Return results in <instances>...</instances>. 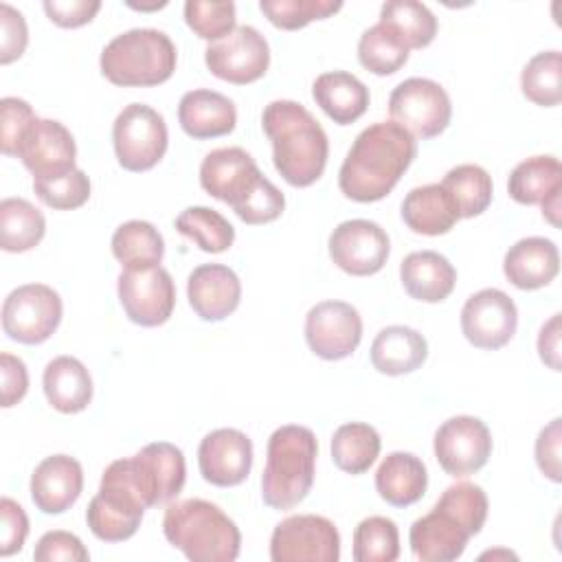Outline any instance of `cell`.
<instances>
[{
	"label": "cell",
	"mask_w": 562,
	"mask_h": 562,
	"mask_svg": "<svg viewBox=\"0 0 562 562\" xmlns=\"http://www.w3.org/2000/svg\"><path fill=\"white\" fill-rule=\"evenodd\" d=\"M417 156L415 136L395 121H378L364 127L347 151L338 187L353 202L386 198Z\"/></svg>",
	"instance_id": "obj_1"
},
{
	"label": "cell",
	"mask_w": 562,
	"mask_h": 562,
	"mask_svg": "<svg viewBox=\"0 0 562 562\" xmlns=\"http://www.w3.org/2000/svg\"><path fill=\"white\" fill-rule=\"evenodd\" d=\"M200 184L211 198L226 202L250 226L274 222L285 209L283 193L259 171L255 158L241 147L209 151L200 165Z\"/></svg>",
	"instance_id": "obj_2"
},
{
	"label": "cell",
	"mask_w": 562,
	"mask_h": 562,
	"mask_svg": "<svg viewBox=\"0 0 562 562\" xmlns=\"http://www.w3.org/2000/svg\"><path fill=\"white\" fill-rule=\"evenodd\" d=\"M261 127L272 143L274 169L288 184L310 187L323 176L329 140L305 105L277 99L263 108Z\"/></svg>",
	"instance_id": "obj_3"
},
{
	"label": "cell",
	"mask_w": 562,
	"mask_h": 562,
	"mask_svg": "<svg viewBox=\"0 0 562 562\" xmlns=\"http://www.w3.org/2000/svg\"><path fill=\"white\" fill-rule=\"evenodd\" d=\"M318 441L307 426H279L266 448L261 498L268 507L285 512L296 507L312 490Z\"/></svg>",
	"instance_id": "obj_4"
},
{
	"label": "cell",
	"mask_w": 562,
	"mask_h": 562,
	"mask_svg": "<svg viewBox=\"0 0 562 562\" xmlns=\"http://www.w3.org/2000/svg\"><path fill=\"white\" fill-rule=\"evenodd\" d=\"M162 533L193 562H233L241 549L237 525L204 498L171 503L162 516Z\"/></svg>",
	"instance_id": "obj_5"
},
{
	"label": "cell",
	"mask_w": 562,
	"mask_h": 562,
	"mask_svg": "<svg viewBox=\"0 0 562 562\" xmlns=\"http://www.w3.org/2000/svg\"><path fill=\"white\" fill-rule=\"evenodd\" d=\"M178 50L171 37L158 29H130L101 50V75L123 88H149L171 79Z\"/></svg>",
	"instance_id": "obj_6"
},
{
	"label": "cell",
	"mask_w": 562,
	"mask_h": 562,
	"mask_svg": "<svg viewBox=\"0 0 562 562\" xmlns=\"http://www.w3.org/2000/svg\"><path fill=\"white\" fill-rule=\"evenodd\" d=\"M103 474L132 490L149 509L173 501L187 481L184 454L169 441H154L136 454L112 461Z\"/></svg>",
	"instance_id": "obj_7"
},
{
	"label": "cell",
	"mask_w": 562,
	"mask_h": 562,
	"mask_svg": "<svg viewBox=\"0 0 562 562\" xmlns=\"http://www.w3.org/2000/svg\"><path fill=\"white\" fill-rule=\"evenodd\" d=\"M112 143L116 160L123 169L149 171L167 151V123L154 108L145 103H130L114 119Z\"/></svg>",
	"instance_id": "obj_8"
},
{
	"label": "cell",
	"mask_w": 562,
	"mask_h": 562,
	"mask_svg": "<svg viewBox=\"0 0 562 562\" xmlns=\"http://www.w3.org/2000/svg\"><path fill=\"white\" fill-rule=\"evenodd\" d=\"M61 314V296L50 285L24 283L2 303V329L15 342L40 345L57 331Z\"/></svg>",
	"instance_id": "obj_9"
},
{
	"label": "cell",
	"mask_w": 562,
	"mask_h": 562,
	"mask_svg": "<svg viewBox=\"0 0 562 562\" xmlns=\"http://www.w3.org/2000/svg\"><path fill=\"white\" fill-rule=\"evenodd\" d=\"M391 121L408 130L415 138L439 136L450 119L452 103L441 83L426 77H411L397 83L389 97Z\"/></svg>",
	"instance_id": "obj_10"
},
{
	"label": "cell",
	"mask_w": 562,
	"mask_h": 562,
	"mask_svg": "<svg viewBox=\"0 0 562 562\" xmlns=\"http://www.w3.org/2000/svg\"><path fill=\"white\" fill-rule=\"evenodd\" d=\"M340 533L336 525L318 514L283 518L270 536L272 562H338Z\"/></svg>",
	"instance_id": "obj_11"
},
{
	"label": "cell",
	"mask_w": 562,
	"mask_h": 562,
	"mask_svg": "<svg viewBox=\"0 0 562 562\" xmlns=\"http://www.w3.org/2000/svg\"><path fill=\"white\" fill-rule=\"evenodd\" d=\"M116 290L123 312L132 323L140 327H158L171 318L176 285L160 263L123 268Z\"/></svg>",
	"instance_id": "obj_12"
},
{
	"label": "cell",
	"mask_w": 562,
	"mask_h": 562,
	"mask_svg": "<svg viewBox=\"0 0 562 562\" xmlns=\"http://www.w3.org/2000/svg\"><path fill=\"white\" fill-rule=\"evenodd\" d=\"M204 64L217 79L246 86L266 75L270 66V46L255 26L241 24L224 40L206 46Z\"/></svg>",
	"instance_id": "obj_13"
},
{
	"label": "cell",
	"mask_w": 562,
	"mask_h": 562,
	"mask_svg": "<svg viewBox=\"0 0 562 562\" xmlns=\"http://www.w3.org/2000/svg\"><path fill=\"white\" fill-rule=\"evenodd\" d=\"M492 435L485 422L472 415L446 419L432 439V450L441 470L454 479L479 472L492 454Z\"/></svg>",
	"instance_id": "obj_14"
},
{
	"label": "cell",
	"mask_w": 562,
	"mask_h": 562,
	"mask_svg": "<svg viewBox=\"0 0 562 562\" xmlns=\"http://www.w3.org/2000/svg\"><path fill=\"white\" fill-rule=\"evenodd\" d=\"M331 261L351 277H369L384 268L391 255L386 231L371 220L340 222L327 241Z\"/></svg>",
	"instance_id": "obj_15"
},
{
	"label": "cell",
	"mask_w": 562,
	"mask_h": 562,
	"mask_svg": "<svg viewBox=\"0 0 562 562\" xmlns=\"http://www.w3.org/2000/svg\"><path fill=\"white\" fill-rule=\"evenodd\" d=\"M305 340L314 356L342 360L362 340V318L351 303L321 301L305 316Z\"/></svg>",
	"instance_id": "obj_16"
},
{
	"label": "cell",
	"mask_w": 562,
	"mask_h": 562,
	"mask_svg": "<svg viewBox=\"0 0 562 562\" xmlns=\"http://www.w3.org/2000/svg\"><path fill=\"white\" fill-rule=\"evenodd\" d=\"M518 327L516 303L498 288L474 292L461 307V331L476 349L505 347Z\"/></svg>",
	"instance_id": "obj_17"
},
{
	"label": "cell",
	"mask_w": 562,
	"mask_h": 562,
	"mask_svg": "<svg viewBox=\"0 0 562 562\" xmlns=\"http://www.w3.org/2000/svg\"><path fill=\"white\" fill-rule=\"evenodd\" d=\"M15 158L33 173V180L55 178L75 169L77 145L64 123L35 119L22 134Z\"/></svg>",
	"instance_id": "obj_18"
},
{
	"label": "cell",
	"mask_w": 562,
	"mask_h": 562,
	"mask_svg": "<svg viewBox=\"0 0 562 562\" xmlns=\"http://www.w3.org/2000/svg\"><path fill=\"white\" fill-rule=\"evenodd\" d=\"M198 468L206 483L235 487L252 468V441L237 428L211 430L198 446Z\"/></svg>",
	"instance_id": "obj_19"
},
{
	"label": "cell",
	"mask_w": 562,
	"mask_h": 562,
	"mask_svg": "<svg viewBox=\"0 0 562 562\" xmlns=\"http://www.w3.org/2000/svg\"><path fill=\"white\" fill-rule=\"evenodd\" d=\"M474 531L450 507L439 501L435 507L411 525V551L422 562H452L463 555Z\"/></svg>",
	"instance_id": "obj_20"
},
{
	"label": "cell",
	"mask_w": 562,
	"mask_h": 562,
	"mask_svg": "<svg viewBox=\"0 0 562 562\" xmlns=\"http://www.w3.org/2000/svg\"><path fill=\"white\" fill-rule=\"evenodd\" d=\"M187 299L202 321L217 323L239 307L241 281L224 263H202L187 279Z\"/></svg>",
	"instance_id": "obj_21"
},
{
	"label": "cell",
	"mask_w": 562,
	"mask_h": 562,
	"mask_svg": "<svg viewBox=\"0 0 562 562\" xmlns=\"http://www.w3.org/2000/svg\"><path fill=\"white\" fill-rule=\"evenodd\" d=\"M83 490V468L70 454H50L31 474V498L42 514H64Z\"/></svg>",
	"instance_id": "obj_22"
},
{
	"label": "cell",
	"mask_w": 562,
	"mask_h": 562,
	"mask_svg": "<svg viewBox=\"0 0 562 562\" xmlns=\"http://www.w3.org/2000/svg\"><path fill=\"white\" fill-rule=\"evenodd\" d=\"M178 121L182 132L195 140L217 138L235 130L237 108L226 94L198 88L182 94L178 103Z\"/></svg>",
	"instance_id": "obj_23"
},
{
	"label": "cell",
	"mask_w": 562,
	"mask_h": 562,
	"mask_svg": "<svg viewBox=\"0 0 562 562\" xmlns=\"http://www.w3.org/2000/svg\"><path fill=\"white\" fill-rule=\"evenodd\" d=\"M503 272L518 290H538L549 285L560 272V252L547 237L518 239L503 259Z\"/></svg>",
	"instance_id": "obj_24"
},
{
	"label": "cell",
	"mask_w": 562,
	"mask_h": 562,
	"mask_svg": "<svg viewBox=\"0 0 562 562\" xmlns=\"http://www.w3.org/2000/svg\"><path fill=\"white\" fill-rule=\"evenodd\" d=\"M400 279L411 299L422 303H441L454 290L457 270L435 250H415L402 259Z\"/></svg>",
	"instance_id": "obj_25"
},
{
	"label": "cell",
	"mask_w": 562,
	"mask_h": 562,
	"mask_svg": "<svg viewBox=\"0 0 562 562\" xmlns=\"http://www.w3.org/2000/svg\"><path fill=\"white\" fill-rule=\"evenodd\" d=\"M402 220L417 235H446L461 220L454 198L441 182L415 187L402 202Z\"/></svg>",
	"instance_id": "obj_26"
},
{
	"label": "cell",
	"mask_w": 562,
	"mask_h": 562,
	"mask_svg": "<svg viewBox=\"0 0 562 562\" xmlns=\"http://www.w3.org/2000/svg\"><path fill=\"white\" fill-rule=\"evenodd\" d=\"M428 487V472L424 461L404 450H395L382 459L375 470V490L382 501L393 507L415 505Z\"/></svg>",
	"instance_id": "obj_27"
},
{
	"label": "cell",
	"mask_w": 562,
	"mask_h": 562,
	"mask_svg": "<svg viewBox=\"0 0 562 562\" xmlns=\"http://www.w3.org/2000/svg\"><path fill=\"white\" fill-rule=\"evenodd\" d=\"M316 105L338 125H351L369 108V88L347 70L323 72L312 83Z\"/></svg>",
	"instance_id": "obj_28"
},
{
	"label": "cell",
	"mask_w": 562,
	"mask_h": 562,
	"mask_svg": "<svg viewBox=\"0 0 562 562\" xmlns=\"http://www.w3.org/2000/svg\"><path fill=\"white\" fill-rule=\"evenodd\" d=\"M48 404L64 415L81 413L92 402V378L86 364L72 356L53 358L42 375Z\"/></svg>",
	"instance_id": "obj_29"
},
{
	"label": "cell",
	"mask_w": 562,
	"mask_h": 562,
	"mask_svg": "<svg viewBox=\"0 0 562 562\" xmlns=\"http://www.w3.org/2000/svg\"><path fill=\"white\" fill-rule=\"evenodd\" d=\"M428 358L426 338L406 325H389L371 342V364L384 375L417 371Z\"/></svg>",
	"instance_id": "obj_30"
},
{
	"label": "cell",
	"mask_w": 562,
	"mask_h": 562,
	"mask_svg": "<svg viewBox=\"0 0 562 562\" xmlns=\"http://www.w3.org/2000/svg\"><path fill=\"white\" fill-rule=\"evenodd\" d=\"M509 198L518 204H542L562 193V165L555 156H531L518 162L507 180Z\"/></svg>",
	"instance_id": "obj_31"
},
{
	"label": "cell",
	"mask_w": 562,
	"mask_h": 562,
	"mask_svg": "<svg viewBox=\"0 0 562 562\" xmlns=\"http://www.w3.org/2000/svg\"><path fill=\"white\" fill-rule=\"evenodd\" d=\"M46 233L42 211L24 198H4L0 202V246L7 252H26L35 248Z\"/></svg>",
	"instance_id": "obj_32"
},
{
	"label": "cell",
	"mask_w": 562,
	"mask_h": 562,
	"mask_svg": "<svg viewBox=\"0 0 562 562\" xmlns=\"http://www.w3.org/2000/svg\"><path fill=\"white\" fill-rule=\"evenodd\" d=\"M380 448L382 441L378 430L364 422L342 424L331 437V459L336 468L347 474L367 472L375 463Z\"/></svg>",
	"instance_id": "obj_33"
},
{
	"label": "cell",
	"mask_w": 562,
	"mask_h": 562,
	"mask_svg": "<svg viewBox=\"0 0 562 562\" xmlns=\"http://www.w3.org/2000/svg\"><path fill=\"white\" fill-rule=\"evenodd\" d=\"M112 255L123 268L156 266L162 261L165 241L154 224L145 220H130L114 231Z\"/></svg>",
	"instance_id": "obj_34"
},
{
	"label": "cell",
	"mask_w": 562,
	"mask_h": 562,
	"mask_svg": "<svg viewBox=\"0 0 562 562\" xmlns=\"http://www.w3.org/2000/svg\"><path fill=\"white\" fill-rule=\"evenodd\" d=\"M408 44L389 24L369 26L358 40V61L373 75L386 77L397 72L408 59Z\"/></svg>",
	"instance_id": "obj_35"
},
{
	"label": "cell",
	"mask_w": 562,
	"mask_h": 562,
	"mask_svg": "<svg viewBox=\"0 0 562 562\" xmlns=\"http://www.w3.org/2000/svg\"><path fill=\"white\" fill-rule=\"evenodd\" d=\"M176 231L211 255L228 250L235 241L233 224L209 206H187L176 217Z\"/></svg>",
	"instance_id": "obj_36"
},
{
	"label": "cell",
	"mask_w": 562,
	"mask_h": 562,
	"mask_svg": "<svg viewBox=\"0 0 562 562\" xmlns=\"http://www.w3.org/2000/svg\"><path fill=\"white\" fill-rule=\"evenodd\" d=\"M441 187L454 198L461 217H476L487 211L494 193L492 176L483 167L470 162L452 167L443 176Z\"/></svg>",
	"instance_id": "obj_37"
},
{
	"label": "cell",
	"mask_w": 562,
	"mask_h": 562,
	"mask_svg": "<svg viewBox=\"0 0 562 562\" xmlns=\"http://www.w3.org/2000/svg\"><path fill=\"white\" fill-rule=\"evenodd\" d=\"M380 22L393 26L408 48H426L437 35V18L415 0H391L380 9Z\"/></svg>",
	"instance_id": "obj_38"
},
{
	"label": "cell",
	"mask_w": 562,
	"mask_h": 562,
	"mask_svg": "<svg viewBox=\"0 0 562 562\" xmlns=\"http://www.w3.org/2000/svg\"><path fill=\"white\" fill-rule=\"evenodd\" d=\"M522 94L542 108H553L562 101V55L560 50L536 53L520 72Z\"/></svg>",
	"instance_id": "obj_39"
},
{
	"label": "cell",
	"mask_w": 562,
	"mask_h": 562,
	"mask_svg": "<svg viewBox=\"0 0 562 562\" xmlns=\"http://www.w3.org/2000/svg\"><path fill=\"white\" fill-rule=\"evenodd\" d=\"M400 555L397 525L386 516H369L353 529L356 562H395Z\"/></svg>",
	"instance_id": "obj_40"
},
{
	"label": "cell",
	"mask_w": 562,
	"mask_h": 562,
	"mask_svg": "<svg viewBox=\"0 0 562 562\" xmlns=\"http://www.w3.org/2000/svg\"><path fill=\"white\" fill-rule=\"evenodd\" d=\"M261 13L283 31H299L314 20H325L342 9V2L334 0H261Z\"/></svg>",
	"instance_id": "obj_41"
},
{
	"label": "cell",
	"mask_w": 562,
	"mask_h": 562,
	"mask_svg": "<svg viewBox=\"0 0 562 562\" xmlns=\"http://www.w3.org/2000/svg\"><path fill=\"white\" fill-rule=\"evenodd\" d=\"M235 2H209V0H189L184 2V22L187 26L206 42H220L235 29Z\"/></svg>",
	"instance_id": "obj_42"
},
{
	"label": "cell",
	"mask_w": 562,
	"mask_h": 562,
	"mask_svg": "<svg viewBox=\"0 0 562 562\" xmlns=\"http://www.w3.org/2000/svg\"><path fill=\"white\" fill-rule=\"evenodd\" d=\"M35 195L50 209L57 211H72L88 202L90 198V178L81 169H72L68 173L33 180Z\"/></svg>",
	"instance_id": "obj_43"
},
{
	"label": "cell",
	"mask_w": 562,
	"mask_h": 562,
	"mask_svg": "<svg viewBox=\"0 0 562 562\" xmlns=\"http://www.w3.org/2000/svg\"><path fill=\"white\" fill-rule=\"evenodd\" d=\"M140 520L143 518L108 505L97 494L92 496V501L86 509V522H88L90 531L103 542H123V540L132 538L138 531Z\"/></svg>",
	"instance_id": "obj_44"
},
{
	"label": "cell",
	"mask_w": 562,
	"mask_h": 562,
	"mask_svg": "<svg viewBox=\"0 0 562 562\" xmlns=\"http://www.w3.org/2000/svg\"><path fill=\"white\" fill-rule=\"evenodd\" d=\"M439 503L450 507L457 516H461L468 522V527L474 531V536L483 529L490 505H487V494L483 492L481 485H474L468 481L452 483L443 490V494L439 496Z\"/></svg>",
	"instance_id": "obj_45"
},
{
	"label": "cell",
	"mask_w": 562,
	"mask_h": 562,
	"mask_svg": "<svg viewBox=\"0 0 562 562\" xmlns=\"http://www.w3.org/2000/svg\"><path fill=\"white\" fill-rule=\"evenodd\" d=\"M35 119L33 108L24 99L4 97L0 101V147L4 156H15L22 134Z\"/></svg>",
	"instance_id": "obj_46"
},
{
	"label": "cell",
	"mask_w": 562,
	"mask_h": 562,
	"mask_svg": "<svg viewBox=\"0 0 562 562\" xmlns=\"http://www.w3.org/2000/svg\"><path fill=\"white\" fill-rule=\"evenodd\" d=\"M88 558L90 553L83 542L75 533L61 529L46 531L33 551L35 562H86Z\"/></svg>",
	"instance_id": "obj_47"
},
{
	"label": "cell",
	"mask_w": 562,
	"mask_h": 562,
	"mask_svg": "<svg viewBox=\"0 0 562 562\" xmlns=\"http://www.w3.org/2000/svg\"><path fill=\"white\" fill-rule=\"evenodd\" d=\"M29 44V29L24 15L11 4H0V64L7 66L20 59Z\"/></svg>",
	"instance_id": "obj_48"
},
{
	"label": "cell",
	"mask_w": 562,
	"mask_h": 562,
	"mask_svg": "<svg viewBox=\"0 0 562 562\" xmlns=\"http://www.w3.org/2000/svg\"><path fill=\"white\" fill-rule=\"evenodd\" d=\"M29 536V518L22 505L2 496L0 501V555L9 558L22 551Z\"/></svg>",
	"instance_id": "obj_49"
},
{
	"label": "cell",
	"mask_w": 562,
	"mask_h": 562,
	"mask_svg": "<svg viewBox=\"0 0 562 562\" xmlns=\"http://www.w3.org/2000/svg\"><path fill=\"white\" fill-rule=\"evenodd\" d=\"M560 446H562V419H551L536 439V463L540 472L553 483L562 481L560 470Z\"/></svg>",
	"instance_id": "obj_50"
},
{
	"label": "cell",
	"mask_w": 562,
	"mask_h": 562,
	"mask_svg": "<svg viewBox=\"0 0 562 562\" xmlns=\"http://www.w3.org/2000/svg\"><path fill=\"white\" fill-rule=\"evenodd\" d=\"M29 391V371L26 364L13 356L0 353V404L2 408L15 406Z\"/></svg>",
	"instance_id": "obj_51"
},
{
	"label": "cell",
	"mask_w": 562,
	"mask_h": 562,
	"mask_svg": "<svg viewBox=\"0 0 562 562\" xmlns=\"http://www.w3.org/2000/svg\"><path fill=\"white\" fill-rule=\"evenodd\" d=\"M99 0H46L44 11L48 20L61 29H79L99 13Z\"/></svg>",
	"instance_id": "obj_52"
},
{
	"label": "cell",
	"mask_w": 562,
	"mask_h": 562,
	"mask_svg": "<svg viewBox=\"0 0 562 562\" xmlns=\"http://www.w3.org/2000/svg\"><path fill=\"white\" fill-rule=\"evenodd\" d=\"M538 353L540 360L553 369L560 371V314H553L538 334Z\"/></svg>",
	"instance_id": "obj_53"
},
{
	"label": "cell",
	"mask_w": 562,
	"mask_h": 562,
	"mask_svg": "<svg viewBox=\"0 0 562 562\" xmlns=\"http://www.w3.org/2000/svg\"><path fill=\"white\" fill-rule=\"evenodd\" d=\"M487 558H492V560H496V558H514V560H516V553L505 551V549H498V551H485V553H481V560H487Z\"/></svg>",
	"instance_id": "obj_54"
},
{
	"label": "cell",
	"mask_w": 562,
	"mask_h": 562,
	"mask_svg": "<svg viewBox=\"0 0 562 562\" xmlns=\"http://www.w3.org/2000/svg\"><path fill=\"white\" fill-rule=\"evenodd\" d=\"M127 7H132V9H136V11H156V9L167 7V2H165V0H162V2H151V4H134V2H127Z\"/></svg>",
	"instance_id": "obj_55"
}]
</instances>
